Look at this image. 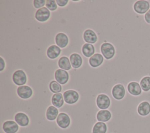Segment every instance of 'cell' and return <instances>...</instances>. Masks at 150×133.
I'll use <instances>...</instances> for the list:
<instances>
[{
	"instance_id": "16",
	"label": "cell",
	"mask_w": 150,
	"mask_h": 133,
	"mask_svg": "<svg viewBox=\"0 0 150 133\" xmlns=\"http://www.w3.org/2000/svg\"><path fill=\"white\" fill-rule=\"evenodd\" d=\"M104 58L101 53H95L88 59L89 65L93 68H97L104 63Z\"/></svg>"
},
{
	"instance_id": "27",
	"label": "cell",
	"mask_w": 150,
	"mask_h": 133,
	"mask_svg": "<svg viewBox=\"0 0 150 133\" xmlns=\"http://www.w3.org/2000/svg\"><path fill=\"white\" fill-rule=\"evenodd\" d=\"M46 1L45 0H33L32 1L33 6L35 9H39L44 7L46 5Z\"/></svg>"
},
{
	"instance_id": "10",
	"label": "cell",
	"mask_w": 150,
	"mask_h": 133,
	"mask_svg": "<svg viewBox=\"0 0 150 133\" xmlns=\"http://www.w3.org/2000/svg\"><path fill=\"white\" fill-rule=\"evenodd\" d=\"M62 50L56 45H52L46 49V55L50 60L58 59L62 53Z\"/></svg>"
},
{
	"instance_id": "13",
	"label": "cell",
	"mask_w": 150,
	"mask_h": 133,
	"mask_svg": "<svg viewBox=\"0 0 150 133\" xmlns=\"http://www.w3.org/2000/svg\"><path fill=\"white\" fill-rule=\"evenodd\" d=\"M13 120L19 125V127H27L30 123V118L28 115L22 112H17L13 117Z\"/></svg>"
},
{
	"instance_id": "21",
	"label": "cell",
	"mask_w": 150,
	"mask_h": 133,
	"mask_svg": "<svg viewBox=\"0 0 150 133\" xmlns=\"http://www.w3.org/2000/svg\"><path fill=\"white\" fill-rule=\"evenodd\" d=\"M112 114L108 110H100L98 111L96 115L97 121L107 122L111 120Z\"/></svg>"
},
{
	"instance_id": "30",
	"label": "cell",
	"mask_w": 150,
	"mask_h": 133,
	"mask_svg": "<svg viewBox=\"0 0 150 133\" xmlns=\"http://www.w3.org/2000/svg\"><path fill=\"white\" fill-rule=\"evenodd\" d=\"M144 18L146 23L150 24V9L146 13H145L144 16Z\"/></svg>"
},
{
	"instance_id": "8",
	"label": "cell",
	"mask_w": 150,
	"mask_h": 133,
	"mask_svg": "<svg viewBox=\"0 0 150 133\" xmlns=\"http://www.w3.org/2000/svg\"><path fill=\"white\" fill-rule=\"evenodd\" d=\"M5 133H16L19 129V125L14 120H7L1 125Z\"/></svg>"
},
{
	"instance_id": "11",
	"label": "cell",
	"mask_w": 150,
	"mask_h": 133,
	"mask_svg": "<svg viewBox=\"0 0 150 133\" xmlns=\"http://www.w3.org/2000/svg\"><path fill=\"white\" fill-rule=\"evenodd\" d=\"M55 45L58 46L61 49L66 47L69 43V38L68 36L63 32L57 33L54 38Z\"/></svg>"
},
{
	"instance_id": "22",
	"label": "cell",
	"mask_w": 150,
	"mask_h": 133,
	"mask_svg": "<svg viewBox=\"0 0 150 133\" xmlns=\"http://www.w3.org/2000/svg\"><path fill=\"white\" fill-rule=\"evenodd\" d=\"M59 114V109L56 107L52 105H50L46 109V119L50 121H55Z\"/></svg>"
},
{
	"instance_id": "6",
	"label": "cell",
	"mask_w": 150,
	"mask_h": 133,
	"mask_svg": "<svg viewBox=\"0 0 150 133\" xmlns=\"http://www.w3.org/2000/svg\"><path fill=\"white\" fill-rule=\"evenodd\" d=\"M54 77L57 82L63 86L68 83L70 79V75L67 71L61 69H57L54 72Z\"/></svg>"
},
{
	"instance_id": "28",
	"label": "cell",
	"mask_w": 150,
	"mask_h": 133,
	"mask_svg": "<svg viewBox=\"0 0 150 133\" xmlns=\"http://www.w3.org/2000/svg\"><path fill=\"white\" fill-rule=\"evenodd\" d=\"M57 5L61 8L65 7L69 2V0H56Z\"/></svg>"
},
{
	"instance_id": "17",
	"label": "cell",
	"mask_w": 150,
	"mask_h": 133,
	"mask_svg": "<svg viewBox=\"0 0 150 133\" xmlns=\"http://www.w3.org/2000/svg\"><path fill=\"white\" fill-rule=\"evenodd\" d=\"M70 63L73 69H77L81 67L83 63V60L81 56L77 53H73L69 56Z\"/></svg>"
},
{
	"instance_id": "15",
	"label": "cell",
	"mask_w": 150,
	"mask_h": 133,
	"mask_svg": "<svg viewBox=\"0 0 150 133\" xmlns=\"http://www.w3.org/2000/svg\"><path fill=\"white\" fill-rule=\"evenodd\" d=\"M127 90L133 96H139L142 93L139 83L137 81L129 82L127 86Z\"/></svg>"
},
{
	"instance_id": "12",
	"label": "cell",
	"mask_w": 150,
	"mask_h": 133,
	"mask_svg": "<svg viewBox=\"0 0 150 133\" xmlns=\"http://www.w3.org/2000/svg\"><path fill=\"white\" fill-rule=\"evenodd\" d=\"M126 93L125 87L121 84H115L112 88L111 94L113 98L117 100H122Z\"/></svg>"
},
{
	"instance_id": "4",
	"label": "cell",
	"mask_w": 150,
	"mask_h": 133,
	"mask_svg": "<svg viewBox=\"0 0 150 133\" xmlns=\"http://www.w3.org/2000/svg\"><path fill=\"white\" fill-rule=\"evenodd\" d=\"M65 103L70 105L76 104L80 98L79 93L74 90H68L63 93Z\"/></svg>"
},
{
	"instance_id": "24",
	"label": "cell",
	"mask_w": 150,
	"mask_h": 133,
	"mask_svg": "<svg viewBox=\"0 0 150 133\" xmlns=\"http://www.w3.org/2000/svg\"><path fill=\"white\" fill-rule=\"evenodd\" d=\"M139 84L142 90L144 92H148L150 91V76H146L141 78L139 81Z\"/></svg>"
},
{
	"instance_id": "29",
	"label": "cell",
	"mask_w": 150,
	"mask_h": 133,
	"mask_svg": "<svg viewBox=\"0 0 150 133\" xmlns=\"http://www.w3.org/2000/svg\"><path fill=\"white\" fill-rule=\"evenodd\" d=\"M6 67V62L2 57L0 56V72L3 71Z\"/></svg>"
},
{
	"instance_id": "1",
	"label": "cell",
	"mask_w": 150,
	"mask_h": 133,
	"mask_svg": "<svg viewBox=\"0 0 150 133\" xmlns=\"http://www.w3.org/2000/svg\"><path fill=\"white\" fill-rule=\"evenodd\" d=\"M11 80L17 86H21L26 85L28 81V76L26 73L22 69H18L13 71L10 76L1 77H11Z\"/></svg>"
},
{
	"instance_id": "9",
	"label": "cell",
	"mask_w": 150,
	"mask_h": 133,
	"mask_svg": "<svg viewBox=\"0 0 150 133\" xmlns=\"http://www.w3.org/2000/svg\"><path fill=\"white\" fill-rule=\"evenodd\" d=\"M57 125L62 129L67 128L71 124L70 116L65 112H60L56 120Z\"/></svg>"
},
{
	"instance_id": "23",
	"label": "cell",
	"mask_w": 150,
	"mask_h": 133,
	"mask_svg": "<svg viewBox=\"0 0 150 133\" xmlns=\"http://www.w3.org/2000/svg\"><path fill=\"white\" fill-rule=\"evenodd\" d=\"M107 131V125L105 122L97 121L93 126L92 133H106Z\"/></svg>"
},
{
	"instance_id": "18",
	"label": "cell",
	"mask_w": 150,
	"mask_h": 133,
	"mask_svg": "<svg viewBox=\"0 0 150 133\" xmlns=\"http://www.w3.org/2000/svg\"><path fill=\"white\" fill-rule=\"evenodd\" d=\"M137 112L142 117H146L150 114V103L144 101L140 103L137 107Z\"/></svg>"
},
{
	"instance_id": "25",
	"label": "cell",
	"mask_w": 150,
	"mask_h": 133,
	"mask_svg": "<svg viewBox=\"0 0 150 133\" xmlns=\"http://www.w3.org/2000/svg\"><path fill=\"white\" fill-rule=\"evenodd\" d=\"M49 88L53 94L59 93L62 91V85L56 80H52L49 84Z\"/></svg>"
},
{
	"instance_id": "5",
	"label": "cell",
	"mask_w": 150,
	"mask_h": 133,
	"mask_svg": "<svg viewBox=\"0 0 150 133\" xmlns=\"http://www.w3.org/2000/svg\"><path fill=\"white\" fill-rule=\"evenodd\" d=\"M150 4L149 1L145 0L137 1L133 4V9L134 12L139 15L146 13L149 9Z\"/></svg>"
},
{
	"instance_id": "19",
	"label": "cell",
	"mask_w": 150,
	"mask_h": 133,
	"mask_svg": "<svg viewBox=\"0 0 150 133\" xmlns=\"http://www.w3.org/2000/svg\"><path fill=\"white\" fill-rule=\"evenodd\" d=\"M52 105L56 107L58 109L62 107L64 104V100L63 94L62 93H55L51 97Z\"/></svg>"
},
{
	"instance_id": "26",
	"label": "cell",
	"mask_w": 150,
	"mask_h": 133,
	"mask_svg": "<svg viewBox=\"0 0 150 133\" xmlns=\"http://www.w3.org/2000/svg\"><path fill=\"white\" fill-rule=\"evenodd\" d=\"M46 7L52 12L56 11L58 8L56 1L54 0H46Z\"/></svg>"
},
{
	"instance_id": "20",
	"label": "cell",
	"mask_w": 150,
	"mask_h": 133,
	"mask_svg": "<svg viewBox=\"0 0 150 133\" xmlns=\"http://www.w3.org/2000/svg\"><path fill=\"white\" fill-rule=\"evenodd\" d=\"M82 54L87 58H90L96 53V49L93 44L84 43L81 49Z\"/></svg>"
},
{
	"instance_id": "14",
	"label": "cell",
	"mask_w": 150,
	"mask_h": 133,
	"mask_svg": "<svg viewBox=\"0 0 150 133\" xmlns=\"http://www.w3.org/2000/svg\"><path fill=\"white\" fill-rule=\"evenodd\" d=\"M83 40L87 43L95 44L98 41V36L96 33L92 29H86L83 33Z\"/></svg>"
},
{
	"instance_id": "2",
	"label": "cell",
	"mask_w": 150,
	"mask_h": 133,
	"mask_svg": "<svg viewBox=\"0 0 150 133\" xmlns=\"http://www.w3.org/2000/svg\"><path fill=\"white\" fill-rule=\"evenodd\" d=\"M100 52L105 59L110 60L115 54V49L113 45L108 42L103 43L100 46Z\"/></svg>"
},
{
	"instance_id": "7",
	"label": "cell",
	"mask_w": 150,
	"mask_h": 133,
	"mask_svg": "<svg viewBox=\"0 0 150 133\" xmlns=\"http://www.w3.org/2000/svg\"><path fill=\"white\" fill-rule=\"evenodd\" d=\"M96 103L100 110H107L111 105V100L107 94H100L97 96Z\"/></svg>"
},
{
	"instance_id": "3",
	"label": "cell",
	"mask_w": 150,
	"mask_h": 133,
	"mask_svg": "<svg viewBox=\"0 0 150 133\" xmlns=\"http://www.w3.org/2000/svg\"><path fill=\"white\" fill-rule=\"evenodd\" d=\"M50 16V11L45 6L39 9L35 10L34 15L35 19L40 23H45L47 22L49 20Z\"/></svg>"
}]
</instances>
